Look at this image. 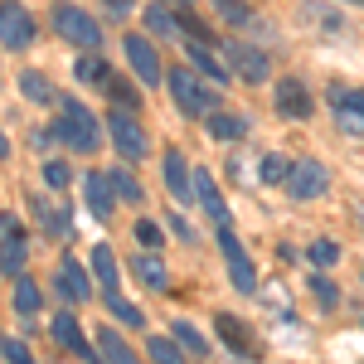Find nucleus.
Masks as SVG:
<instances>
[{
	"mask_svg": "<svg viewBox=\"0 0 364 364\" xmlns=\"http://www.w3.org/2000/svg\"><path fill=\"white\" fill-rule=\"evenodd\" d=\"M58 291H63L68 301H87V296H92V287H87L83 267H78L73 257H63V262H58Z\"/></svg>",
	"mask_w": 364,
	"mask_h": 364,
	"instance_id": "16",
	"label": "nucleus"
},
{
	"mask_svg": "<svg viewBox=\"0 0 364 364\" xmlns=\"http://www.w3.org/2000/svg\"><path fill=\"white\" fill-rule=\"evenodd\" d=\"M170 97H175V107H180L185 117H209V112H214V102H219V97L199 83L195 73H185V68L170 73Z\"/></svg>",
	"mask_w": 364,
	"mask_h": 364,
	"instance_id": "3",
	"label": "nucleus"
},
{
	"mask_svg": "<svg viewBox=\"0 0 364 364\" xmlns=\"http://www.w3.org/2000/svg\"><path fill=\"white\" fill-rule=\"evenodd\" d=\"M107 306H112V316H117V321H122V326H136V331H141V326H146V316H141L136 306H127L122 296H107Z\"/></svg>",
	"mask_w": 364,
	"mask_h": 364,
	"instance_id": "33",
	"label": "nucleus"
},
{
	"mask_svg": "<svg viewBox=\"0 0 364 364\" xmlns=\"http://www.w3.org/2000/svg\"><path fill=\"white\" fill-rule=\"evenodd\" d=\"M146 350H151V360H156V364H185V345H180V340H175V336H151V340H146Z\"/></svg>",
	"mask_w": 364,
	"mask_h": 364,
	"instance_id": "22",
	"label": "nucleus"
},
{
	"mask_svg": "<svg viewBox=\"0 0 364 364\" xmlns=\"http://www.w3.org/2000/svg\"><path fill=\"white\" fill-rule=\"evenodd\" d=\"M54 29L68 39V44H78V49H97V44H102V29L92 25V15L78 10V5H68V0L54 5Z\"/></svg>",
	"mask_w": 364,
	"mask_h": 364,
	"instance_id": "2",
	"label": "nucleus"
},
{
	"mask_svg": "<svg viewBox=\"0 0 364 364\" xmlns=\"http://www.w3.org/2000/svg\"><path fill=\"white\" fill-rule=\"evenodd\" d=\"M132 272H136L151 291H166V287H170V267H166L161 252H141V257H132Z\"/></svg>",
	"mask_w": 364,
	"mask_h": 364,
	"instance_id": "14",
	"label": "nucleus"
},
{
	"mask_svg": "<svg viewBox=\"0 0 364 364\" xmlns=\"http://www.w3.org/2000/svg\"><path fill=\"white\" fill-rule=\"evenodd\" d=\"M224 54L233 58V68H238V78H243V83H267L272 63H267V54H262V49H252V44H243V39H228Z\"/></svg>",
	"mask_w": 364,
	"mask_h": 364,
	"instance_id": "7",
	"label": "nucleus"
},
{
	"mask_svg": "<svg viewBox=\"0 0 364 364\" xmlns=\"http://www.w3.org/2000/svg\"><path fill=\"white\" fill-rule=\"evenodd\" d=\"M219 252H224V262H228V277H233V287L248 296L252 287H257V272H252V262H248V252H243V243L233 238V228H219Z\"/></svg>",
	"mask_w": 364,
	"mask_h": 364,
	"instance_id": "6",
	"label": "nucleus"
},
{
	"mask_svg": "<svg viewBox=\"0 0 364 364\" xmlns=\"http://www.w3.org/2000/svg\"><path fill=\"white\" fill-rule=\"evenodd\" d=\"M326 190H331V175H326L321 161H296L291 175H287V195L291 199H321Z\"/></svg>",
	"mask_w": 364,
	"mask_h": 364,
	"instance_id": "4",
	"label": "nucleus"
},
{
	"mask_svg": "<svg viewBox=\"0 0 364 364\" xmlns=\"http://www.w3.org/2000/svg\"><path fill=\"white\" fill-rule=\"evenodd\" d=\"M39 301H44V291H39L29 277H15V311H20V316H34Z\"/></svg>",
	"mask_w": 364,
	"mask_h": 364,
	"instance_id": "23",
	"label": "nucleus"
},
{
	"mask_svg": "<svg viewBox=\"0 0 364 364\" xmlns=\"http://www.w3.org/2000/svg\"><path fill=\"white\" fill-rule=\"evenodd\" d=\"M0 156H10V141H5V132H0Z\"/></svg>",
	"mask_w": 364,
	"mask_h": 364,
	"instance_id": "40",
	"label": "nucleus"
},
{
	"mask_svg": "<svg viewBox=\"0 0 364 364\" xmlns=\"http://www.w3.org/2000/svg\"><path fill=\"white\" fill-rule=\"evenodd\" d=\"M209 136L214 141H238V136H248V122L233 117V112H209Z\"/></svg>",
	"mask_w": 364,
	"mask_h": 364,
	"instance_id": "20",
	"label": "nucleus"
},
{
	"mask_svg": "<svg viewBox=\"0 0 364 364\" xmlns=\"http://www.w3.org/2000/svg\"><path fill=\"white\" fill-rule=\"evenodd\" d=\"M83 204L92 209V219H112V204H117V190L107 175H83Z\"/></svg>",
	"mask_w": 364,
	"mask_h": 364,
	"instance_id": "12",
	"label": "nucleus"
},
{
	"mask_svg": "<svg viewBox=\"0 0 364 364\" xmlns=\"http://www.w3.org/2000/svg\"><path fill=\"white\" fill-rule=\"evenodd\" d=\"M107 5H112V10H127V5H132V0H107Z\"/></svg>",
	"mask_w": 364,
	"mask_h": 364,
	"instance_id": "41",
	"label": "nucleus"
},
{
	"mask_svg": "<svg viewBox=\"0 0 364 364\" xmlns=\"http://www.w3.org/2000/svg\"><path fill=\"white\" fill-rule=\"evenodd\" d=\"M20 87H25L29 102H54V87H49V78H44V73H25V78H20Z\"/></svg>",
	"mask_w": 364,
	"mask_h": 364,
	"instance_id": "25",
	"label": "nucleus"
},
{
	"mask_svg": "<svg viewBox=\"0 0 364 364\" xmlns=\"http://www.w3.org/2000/svg\"><path fill=\"white\" fill-rule=\"evenodd\" d=\"M350 5H364V0H350Z\"/></svg>",
	"mask_w": 364,
	"mask_h": 364,
	"instance_id": "42",
	"label": "nucleus"
},
{
	"mask_svg": "<svg viewBox=\"0 0 364 364\" xmlns=\"http://www.w3.org/2000/svg\"><path fill=\"white\" fill-rule=\"evenodd\" d=\"M44 185H49V190H63V185H68V166H63V161H49V166H44Z\"/></svg>",
	"mask_w": 364,
	"mask_h": 364,
	"instance_id": "36",
	"label": "nucleus"
},
{
	"mask_svg": "<svg viewBox=\"0 0 364 364\" xmlns=\"http://www.w3.org/2000/svg\"><path fill=\"white\" fill-rule=\"evenodd\" d=\"M58 117H54V141H63L68 151H97L102 146V122L87 112L73 97H54Z\"/></svg>",
	"mask_w": 364,
	"mask_h": 364,
	"instance_id": "1",
	"label": "nucleus"
},
{
	"mask_svg": "<svg viewBox=\"0 0 364 364\" xmlns=\"http://www.w3.org/2000/svg\"><path fill=\"white\" fill-rule=\"evenodd\" d=\"M0 340H5V336H0Z\"/></svg>",
	"mask_w": 364,
	"mask_h": 364,
	"instance_id": "43",
	"label": "nucleus"
},
{
	"mask_svg": "<svg viewBox=\"0 0 364 364\" xmlns=\"http://www.w3.org/2000/svg\"><path fill=\"white\" fill-rule=\"evenodd\" d=\"M311 262H316V267H336L340 262V248L336 243H331V238H316V243H311V252H306Z\"/></svg>",
	"mask_w": 364,
	"mask_h": 364,
	"instance_id": "29",
	"label": "nucleus"
},
{
	"mask_svg": "<svg viewBox=\"0 0 364 364\" xmlns=\"http://www.w3.org/2000/svg\"><path fill=\"white\" fill-rule=\"evenodd\" d=\"M161 170H166V190L175 199H190V195H195V180H190V166H185V156H180V151H170Z\"/></svg>",
	"mask_w": 364,
	"mask_h": 364,
	"instance_id": "15",
	"label": "nucleus"
},
{
	"mask_svg": "<svg viewBox=\"0 0 364 364\" xmlns=\"http://www.w3.org/2000/svg\"><path fill=\"white\" fill-rule=\"evenodd\" d=\"M214 331H219V336L228 340V350H238V355H248V331H243V321H238V316H214Z\"/></svg>",
	"mask_w": 364,
	"mask_h": 364,
	"instance_id": "21",
	"label": "nucleus"
},
{
	"mask_svg": "<svg viewBox=\"0 0 364 364\" xmlns=\"http://www.w3.org/2000/svg\"><path fill=\"white\" fill-rule=\"evenodd\" d=\"M122 49H127V63H132V73L141 83H161V54H156V44L146 34H127Z\"/></svg>",
	"mask_w": 364,
	"mask_h": 364,
	"instance_id": "8",
	"label": "nucleus"
},
{
	"mask_svg": "<svg viewBox=\"0 0 364 364\" xmlns=\"http://www.w3.org/2000/svg\"><path fill=\"white\" fill-rule=\"evenodd\" d=\"M146 25L156 29V34H175V25H180V20L170 15L166 5H151V10H146Z\"/></svg>",
	"mask_w": 364,
	"mask_h": 364,
	"instance_id": "32",
	"label": "nucleus"
},
{
	"mask_svg": "<svg viewBox=\"0 0 364 364\" xmlns=\"http://www.w3.org/2000/svg\"><path fill=\"white\" fill-rule=\"evenodd\" d=\"M25 262H29L25 238H20V233H10V238L0 243V277H20V272H25Z\"/></svg>",
	"mask_w": 364,
	"mask_h": 364,
	"instance_id": "19",
	"label": "nucleus"
},
{
	"mask_svg": "<svg viewBox=\"0 0 364 364\" xmlns=\"http://www.w3.org/2000/svg\"><path fill=\"white\" fill-rule=\"evenodd\" d=\"M170 336L180 340V345H185L190 355H199V350H204V336H199V331L190 326V321H175V326H170Z\"/></svg>",
	"mask_w": 364,
	"mask_h": 364,
	"instance_id": "30",
	"label": "nucleus"
},
{
	"mask_svg": "<svg viewBox=\"0 0 364 364\" xmlns=\"http://www.w3.org/2000/svg\"><path fill=\"white\" fill-rule=\"evenodd\" d=\"M340 107H345V112H360V117H364V92H350Z\"/></svg>",
	"mask_w": 364,
	"mask_h": 364,
	"instance_id": "39",
	"label": "nucleus"
},
{
	"mask_svg": "<svg viewBox=\"0 0 364 364\" xmlns=\"http://www.w3.org/2000/svg\"><path fill=\"white\" fill-rule=\"evenodd\" d=\"M190 58H195L214 83H224V78H228V68H224V63H214V54H209V44H204V39H190Z\"/></svg>",
	"mask_w": 364,
	"mask_h": 364,
	"instance_id": "24",
	"label": "nucleus"
},
{
	"mask_svg": "<svg viewBox=\"0 0 364 364\" xmlns=\"http://www.w3.org/2000/svg\"><path fill=\"white\" fill-rule=\"evenodd\" d=\"M0 355H5L10 364H34V355H29L20 340H0Z\"/></svg>",
	"mask_w": 364,
	"mask_h": 364,
	"instance_id": "34",
	"label": "nucleus"
},
{
	"mask_svg": "<svg viewBox=\"0 0 364 364\" xmlns=\"http://www.w3.org/2000/svg\"><path fill=\"white\" fill-rule=\"evenodd\" d=\"M311 296L321 301V311H336L340 306V287L331 277H311Z\"/></svg>",
	"mask_w": 364,
	"mask_h": 364,
	"instance_id": "26",
	"label": "nucleus"
},
{
	"mask_svg": "<svg viewBox=\"0 0 364 364\" xmlns=\"http://www.w3.org/2000/svg\"><path fill=\"white\" fill-rule=\"evenodd\" d=\"M92 277H97V287H102V296H117V257H112L107 243L92 248Z\"/></svg>",
	"mask_w": 364,
	"mask_h": 364,
	"instance_id": "18",
	"label": "nucleus"
},
{
	"mask_svg": "<svg viewBox=\"0 0 364 364\" xmlns=\"http://www.w3.org/2000/svg\"><path fill=\"white\" fill-rule=\"evenodd\" d=\"M277 112L291 117V122H306V117L316 112V102H311V92L296 83V78H282L277 83Z\"/></svg>",
	"mask_w": 364,
	"mask_h": 364,
	"instance_id": "11",
	"label": "nucleus"
},
{
	"mask_svg": "<svg viewBox=\"0 0 364 364\" xmlns=\"http://www.w3.org/2000/svg\"><path fill=\"white\" fill-rule=\"evenodd\" d=\"M49 336H54L58 345H63V350H73V355H83L87 364H97V350H92V345L83 340V331H78V321H73L68 311H58V316H54V331H49Z\"/></svg>",
	"mask_w": 364,
	"mask_h": 364,
	"instance_id": "13",
	"label": "nucleus"
},
{
	"mask_svg": "<svg viewBox=\"0 0 364 364\" xmlns=\"http://www.w3.org/2000/svg\"><path fill=\"white\" fill-rule=\"evenodd\" d=\"M219 10H224L233 25H248V0H214Z\"/></svg>",
	"mask_w": 364,
	"mask_h": 364,
	"instance_id": "35",
	"label": "nucleus"
},
{
	"mask_svg": "<svg viewBox=\"0 0 364 364\" xmlns=\"http://www.w3.org/2000/svg\"><path fill=\"white\" fill-rule=\"evenodd\" d=\"M78 83H107V63H102L97 54L78 58Z\"/></svg>",
	"mask_w": 364,
	"mask_h": 364,
	"instance_id": "28",
	"label": "nucleus"
},
{
	"mask_svg": "<svg viewBox=\"0 0 364 364\" xmlns=\"http://www.w3.org/2000/svg\"><path fill=\"white\" fill-rule=\"evenodd\" d=\"M97 364H136V355L117 331H97Z\"/></svg>",
	"mask_w": 364,
	"mask_h": 364,
	"instance_id": "17",
	"label": "nucleus"
},
{
	"mask_svg": "<svg viewBox=\"0 0 364 364\" xmlns=\"http://www.w3.org/2000/svg\"><path fill=\"white\" fill-rule=\"evenodd\" d=\"M287 175H291V161L287 156H262V180L267 185H287Z\"/></svg>",
	"mask_w": 364,
	"mask_h": 364,
	"instance_id": "27",
	"label": "nucleus"
},
{
	"mask_svg": "<svg viewBox=\"0 0 364 364\" xmlns=\"http://www.w3.org/2000/svg\"><path fill=\"white\" fill-rule=\"evenodd\" d=\"M136 238L146 243V248H156V243H161V228H156V224H146V219H141V224H136Z\"/></svg>",
	"mask_w": 364,
	"mask_h": 364,
	"instance_id": "37",
	"label": "nucleus"
},
{
	"mask_svg": "<svg viewBox=\"0 0 364 364\" xmlns=\"http://www.w3.org/2000/svg\"><path fill=\"white\" fill-rule=\"evenodd\" d=\"M112 92H117V102H132V107H136V102H141V97H136V92H132V87H127V83H112Z\"/></svg>",
	"mask_w": 364,
	"mask_h": 364,
	"instance_id": "38",
	"label": "nucleus"
},
{
	"mask_svg": "<svg viewBox=\"0 0 364 364\" xmlns=\"http://www.w3.org/2000/svg\"><path fill=\"white\" fill-rule=\"evenodd\" d=\"M190 180H195V199L204 204V209H209L214 228H233V214H228V204H224V195H219V185L209 180V170H195Z\"/></svg>",
	"mask_w": 364,
	"mask_h": 364,
	"instance_id": "10",
	"label": "nucleus"
},
{
	"mask_svg": "<svg viewBox=\"0 0 364 364\" xmlns=\"http://www.w3.org/2000/svg\"><path fill=\"white\" fill-rule=\"evenodd\" d=\"M107 136H112V146L127 156V161H141V156H146V132H141L127 112H112V117H107Z\"/></svg>",
	"mask_w": 364,
	"mask_h": 364,
	"instance_id": "9",
	"label": "nucleus"
},
{
	"mask_svg": "<svg viewBox=\"0 0 364 364\" xmlns=\"http://www.w3.org/2000/svg\"><path fill=\"white\" fill-rule=\"evenodd\" d=\"M0 44L5 49H29L34 44V20H29L25 5H15V0L0 5Z\"/></svg>",
	"mask_w": 364,
	"mask_h": 364,
	"instance_id": "5",
	"label": "nucleus"
},
{
	"mask_svg": "<svg viewBox=\"0 0 364 364\" xmlns=\"http://www.w3.org/2000/svg\"><path fill=\"white\" fill-rule=\"evenodd\" d=\"M107 180H112L117 199H132V204H141V185H136V180H132V175H127V170H112Z\"/></svg>",
	"mask_w": 364,
	"mask_h": 364,
	"instance_id": "31",
	"label": "nucleus"
}]
</instances>
